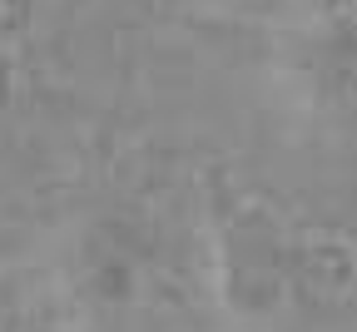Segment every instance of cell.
I'll return each instance as SVG.
<instances>
[{
    "label": "cell",
    "mask_w": 357,
    "mask_h": 332,
    "mask_svg": "<svg viewBox=\"0 0 357 332\" xmlns=\"http://www.w3.org/2000/svg\"><path fill=\"white\" fill-rule=\"evenodd\" d=\"M204 243L218 308L248 327L283 317L312 288H337L352 273L342 239L298 228L218 169L204 179Z\"/></svg>",
    "instance_id": "1"
},
{
    "label": "cell",
    "mask_w": 357,
    "mask_h": 332,
    "mask_svg": "<svg viewBox=\"0 0 357 332\" xmlns=\"http://www.w3.org/2000/svg\"><path fill=\"white\" fill-rule=\"evenodd\" d=\"M283 100L318 124H357V10L333 6L273 35L268 55Z\"/></svg>",
    "instance_id": "2"
},
{
    "label": "cell",
    "mask_w": 357,
    "mask_h": 332,
    "mask_svg": "<svg viewBox=\"0 0 357 332\" xmlns=\"http://www.w3.org/2000/svg\"><path fill=\"white\" fill-rule=\"evenodd\" d=\"M144 248L119 218H95L75 233L65 253V293L84 312H114L139 298Z\"/></svg>",
    "instance_id": "3"
},
{
    "label": "cell",
    "mask_w": 357,
    "mask_h": 332,
    "mask_svg": "<svg viewBox=\"0 0 357 332\" xmlns=\"http://www.w3.org/2000/svg\"><path fill=\"white\" fill-rule=\"evenodd\" d=\"M40 0H0V40H15L35 25Z\"/></svg>",
    "instance_id": "4"
}]
</instances>
